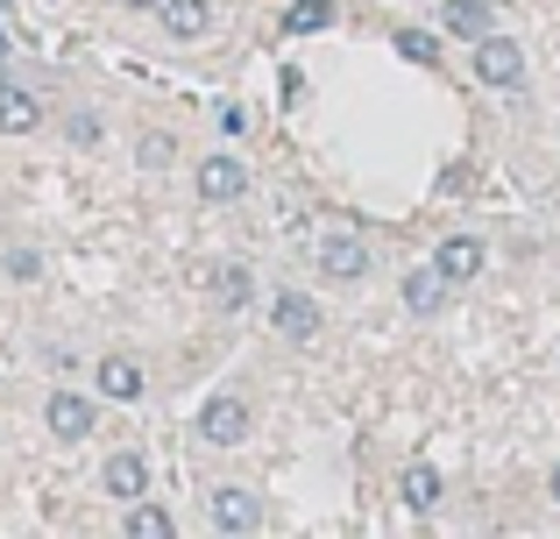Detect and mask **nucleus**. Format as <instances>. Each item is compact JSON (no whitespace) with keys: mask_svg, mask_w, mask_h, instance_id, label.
<instances>
[{"mask_svg":"<svg viewBox=\"0 0 560 539\" xmlns=\"http://www.w3.org/2000/svg\"><path fill=\"white\" fill-rule=\"evenodd\" d=\"M242 192H248V164H242V156H228V150L199 156V199H206V207H234Z\"/></svg>","mask_w":560,"mask_h":539,"instance_id":"f257e3e1","label":"nucleus"},{"mask_svg":"<svg viewBox=\"0 0 560 539\" xmlns=\"http://www.w3.org/2000/svg\"><path fill=\"white\" fill-rule=\"evenodd\" d=\"M242 433H248V405L234 398V390H220V398L199 405V441L206 447H234Z\"/></svg>","mask_w":560,"mask_h":539,"instance_id":"f03ea898","label":"nucleus"},{"mask_svg":"<svg viewBox=\"0 0 560 539\" xmlns=\"http://www.w3.org/2000/svg\"><path fill=\"white\" fill-rule=\"evenodd\" d=\"M476 79H482V85H504V93H511V85L525 79V50H518L511 36H497V28H490V36L476 43Z\"/></svg>","mask_w":560,"mask_h":539,"instance_id":"7ed1b4c3","label":"nucleus"},{"mask_svg":"<svg viewBox=\"0 0 560 539\" xmlns=\"http://www.w3.org/2000/svg\"><path fill=\"white\" fill-rule=\"evenodd\" d=\"M270 327L284 333V341H313L319 333V298L313 291H277L270 298Z\"/></svg>","mask_w":560,"mask_h":539,"instance_id":"20e7f679","label":"nucleus"},{"mask_svg":"<svg viewBox=\"0 0 560 539\" xmlns=\"http://www.w3.org/2000/svg\"><path fill=\"white\" fill-rule=\"evenodd\" d=\"M397 497H405V512H411V518H433V512H440V497H447V483H440L433 461H411V469L397 476Z\"/></svg>","mask_w":560,"mask_h":539,"instance_id":"39448f33","label":"nucleus"},{"mask_svg":"<svg viewBox=\"0 0 560 539\" xmlns=\"http://www.w3.org/2000/svg\"><path fill=\"white\" fill-rule=\"evenodd\" d=\"M370 270V242L362 235H327L319 242V277H362Z\"/></svg>","mask_w":560,"mask_h":539,"instance_id":"423d86ee","label":"nucleus"},{"mask_svg":"<svg viewBox=\"0 0 560 539\" xmlns=\"http://www.w3.org/2000/svg\"><path fill=\"white\" fill-rule=\"evenodd\" d=\"M447 284H454V277L440 270V263L411 270V277H405V305H411V313H419V319H433L440 305H447Z\"/></svg>","mask_w":560,"mask_h":539,"instance_id":"0eeeda50","label":"nucleus"},{"mask_svg":"<svg viewBox=\"0 0 560 539\" xmlns=\"http://www.w3.org/2000/svg\"><path fill=\"white\" fill-rule=\"evenodd\" d=\"M43 121V99L28 85H0V136H36Z\"/></svg>","mask_w":560,"mask_h":539,"instance_id":"6e6552de","label":"nucleus"},{"mask_svg":"<svg viewBox=\"0 0 560 539\" xmlns=\"http://www.w3.org/2000/svg\"><path fill=\"white\" fill-rule=\"evenodd\" d=\"M50 433H57V441H85V433H93V398L57 390V398H50Z\"/></svg>","mask_w":560,"mask_h":539,"instance_id":"1a4fd4ad","label":"nucleus"},{"mask_svg":"<svg viewBox=\"0 0 560 539\" xmlns=\"http://www.w3.org/2000/svg\"><path fill=\"white\" fill-rule=\"evenodd\" d=\"M100 483H107V497H121V504H136L142 497V483H150V461L136 455V447H121V455L107 461V476H100Z\"/></svg>","mask_w":560,"mask_h":539,"instance_id":"9d476101","label":"nucleus"},{"mask_svg":"<svg viewBox=\"0 0 560 539\" xmlns=\"http://www.w3.org/2000/svg\"><path fill=\"white\" fill-rule=\"evenodd\" d=\"M262 512L248 490H213V532H256Z\"/></svg>","mask_w":560,"mask_h":539,"instance_id":"9b49d317","label":"nucleus"},{"mask_svg":"<svg viewBox=\"0 0 560 539\" xmlns=\"http://www.w3.org/2000/svg\"><path fill=\"white\" fill-rule=\"evenodd\" d=\"M156 22H164V36L191 43V36H206V28H213V8H206V0H164V8H156Z\"/></svg>","mask_w":560,"mask_h":539,"instance_id":"f8f14e48","label":"nucleus"},{"mask_svg":"<svg viewBox=\"0 0 560 539\" xmlns=\"http://www.w3.org/2000/svg\"><path fill=\"white\" fill-rule=\"evenodd\" d=\"M440 22H447V36L482 43V36L497 28V14H490V0H447V14H440Z\"/></svg>","mask_w":560,"mask_h":539,"instance_id":"ddd939ff","label":"nucleus"},{"mask_svg":"<svg viewBox=\"0 0 560 539\" xmlns=\"http://www.w3.org/2000/svg\"><path fill=\"white\" fill-rule=\"evenodd\" d=\"M100 390H107L114 405H136L142 398V370L128 355H107V362H100Z\"/></svg>","mask_w":560,"mask_h":539,"instance_id":"4468645a","label":"nucleus"},{"mask_svg":"<svg viewBox=\"0 0 560 539\" xmlns=\"http://www.w3.org/2000/svg\"><path fill=\"white\" fill-rule=\"evenodd\" d=\"M433 263L447 270L454 284H462V277H476V270H482V242H476V235H447V242H440V256H433Z\"/></svg>","mask_w":560,"mask_h":539,"instance_id":"2eb2a0df","label":"nucleus"},{"mask_svg":"<svg viewBox=\"0 0 560 539\" xmlns=\"http://www.w3.org/2000/svg\"><path fill=\"white\" fill-rule=\"evenodd\" d=\"M334 22V0H299V8H284V36H313V28Z\"/></svg>","mask_w":560,"mask_h":539,"instance_id":"dca6fc26","label":"nucleus"},{"mask_svg":"<svg viewBox=\"0 0 560 539\" xmlns=\"http://www.w3.org/2000/svg\"><path fill=\"white\" fill-rule=\"evenodd\" d=\"M397 57L405 65H440V36L433 28H397Z\"/></svg>","mask_w":560,"mask_h":539,"instance_id":"f3484780","label":"nucleus"},{"mask_svg":"<svg viewBox=\"0 0 560 539\" xmlns=\"http://www.w3.org/2000/svg\"><path fill=\"white\" fill-rule=\"evenodd\" d=\"M128 532H136V539H171L178 526H171V512H156V504L136 497V512H128Z\"/></svg>","mask_w":560,"mask_h":539,"instance_id":"a211bd4d","label":"nucleus"},{"mask_svg":"<svg viewBox=\"0 0 560 539\" xmlns=\"http://www.w3.org/2000/svg\"><path fill=\"white\" fill-rule=\"evenodd\" d=\"M213 298H220V305H248V263L213 270Z\"/></svg>","mask_w":560,"mask_h":539,"instance_id":"6ab92c4d","label":"nucleus"},{"mask_svg":"<svg viewBox=\"0 0 560 539\" xmlns=\"http://www.w3.org/2000/svg\"><path fill=\"white\" fill-rule=\"evenodd\" d=\"M136 156H142L150 171H164V164H171V136H142V142H136Z\"/></svg>","mask_w":560,"mask_h":539,"instance_id":"aec40b11","label":"nucleus"},{"mask_svg":"<svg viewBox=\"0 0 560 539\" xmlns=\"http://www.w3.org/2000/svg\"><path fill=\"white\" fill-rule=\"evenodd\" d=\"M213 121H220V136H242V128H248V114H242V107H220Z\"/></svg>","mask_w":560,"mask_h":539,"instance_id":"412c9836","label":"nucleus"},{"mask_svg":"<svg viewBox=\"0 0 560 539\" xmlns=\"http://www.w3.org/2000/svg\"><path fill=\"white\" fill-rule=\"evenodd\" d=\"M547 490H553V504H560V469H553V476H547Z\"/></svg>","mask_w":560,"mask_h":539,"instance_id":"4be33fe9","label":"nucleus"},{"mask_svg":"<svg viewBox=\"0 0 560 539\" xmlns=\"http://www.w3.org/2000/svg\"><path fill=\"white\" fill-rule=\"evenodd\" d=\"M128 8H164V0H128Z\"/></svg>","mask_w":560,"mask_h":539,"instance_id":"5701e85b","label":"nucleus"}]
</instances>
